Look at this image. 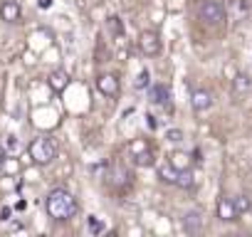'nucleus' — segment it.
Segmentation results:
<instances>
[{
  "instance_id": "f3484780",
  "label": "nucleus",
  "mask_w": 252,
  "mask_h": 237,
  "mask_svg": "<svg viewBox=\"0 0 252 237\" xmlns=\"http://www.w3.org/2000/svg\"><path fill=\"white\" fill-rule=\"evenodd\" d=\"M149 84H151V72H149V69H141L139 77H136V82H134V87H136V89H146Z\"/></svg>"
},
{
  "instance_id": "ddd939ff",
  "label": "nucleus",
  "mask_w": 252,
  "mask_h": 237,
  "mask_svg": "<svg viewBox=\"0 0 252 237\" xmlns=\"http://www.w3.org/2000/svg\"><path fill=\"white\" fill-rule=\"evenodd\" d=\"M158 178H161L163 183H168V185H176V180H178V171H176V168H171V166L166 163V166H161V168H158Z\"/></svg>"
},
{
  "instance_id": "0eeeda50",
  "label": "nucleus",
  "mask_w": 252,
  "mask_h": 237,
  "mask_svg": "<svg viewBox=\"0 0 252 237\" xmlns=\"http://www.w3.org/2000/svg\"><path fill=\"white\" fill-rule=\"evenodd\" d=\"M20 18H23V8L15 3V0H5V3L0 5V20L3 23L15 25V23H20Z\"/></svg>"
},
{
  "instance_id": "9b49d317",
  "label": "nucleus",
  "mask_w": 252,
  "mask_h": 237,
  "mask_svg": "<svg viewBox=\"0 0 252 237\" xmlns=\"http://www.w3.org/2000/svg\"><path fill=\"white\" fill-rule=\"evenodd\" d=\"M200 227H203V215L198 210H188L183 215V230L188 235H195V232H200Z\"/></svg>"
},
{
  "instance_id": "2eb2a0df",
  "label": "nucleus",
  "mask_w": 252,
  "mask_h": 237,
  "mask_svg": "<svg viewBox=\"0 0 252 237\" xmlns=\"http://www.w3.org/2000/svg\"><path fill=\"white\" fill-rule=\"evenodd\" d=\"M134 163H136V166H141V168H144V166H146V168H149V166H154V163H156L154 151H151V148H146V151L136 153V156H134Z\"/></svg>"
},
{
  "instance_id": "7ed1b4c3",
  "label": "nucleus",
  "mask_w": 252,
  "mask_h": 237,
  "mask_svg": "<svg viewBox=\"0 0 252 237\" xmlns=\"http://www.w3.org/2000/svg\"><path fill=\"white\" fill-rule=\"evenodd\" d=\"M198 18L205 25H220L225 20V8L218 3V0H203L198 5Z\"/></svg>"
},
{
  "instance_id": "dca6fc26",
  "label": "nucleus",
  "mask_w": 252,
  "mask_h": 237,
  "mask_svg": "<svg viewBox=\"0 0 252 237\" xmlns=\"http://www.w3.org/2000/svg\"><path fill=\"white\" fill-rule=\"evenodd\" d=\"M193 183H195V178H193V171H190V168H186V171H181V173H178L176 185H181V188H190Z\"/></svg>"
},
{
  "instance_id": "1a4fd4ad",
  "label": "nucleus",
  "mask_w": 252,
  "mask_h": 237,
  "mask_svg": "<svg viewBox=\"0 0 252 237\" xmlns=\"http://www.w3.org/2000/svg\"><path fill=\"white\" fill-rule=\"evenodd\" d=\"M69 74L64 72V69H55V72H50V77H47V84H50V89L55 91V94H62L67 87H69Z\"/></svg>"
},
{
  "instance_id": "4be33fe9",
  "label": "nucleus",
  "mask_w": 252,
  "mask_h": 237,
  "mask_svg": "<svg viewBox=\"0 0 252 237\" xmlns=\"http://www.w3.org/2000/svg\"><path fill=\"white\" fill-rule=\"evenodd\" d=\"M0 168H5L8 173H18V171H20V163H18V161H13V158H5Z\"/></svg>"
},
{
  "instance_id": "f03ea898",
  "label": "nucleus",
  "mask_w": 252,
  "mask_h": 237,
  "mask_svg": "<svg viewBox=\"0 0 252 237\" xmlns=\"http://www.w3.org/2000/svg\"><path fill=\"white\" fill-rule=\"evenodd\" d=\"M28 156L35 166H50L55 158H57V146L52 144V139L47 136H37L30 141L28 146Z\"/></svg>"
},
{
  "instance_id": "aec40b11",
  "label": "nucleus",
  "mask_w": 252,
  "mask_h": 237,
  "mask_svg": "<svg viewBox=\"0 0 252 237\" xmlns=\"http://www.w3.org/2000/svg\"><path fill=\"white\" fill-rule=\"evenodd\" d=\"M163 94H168V89H166L163 84L154 87V91H151V96H154V101H156V104H166V101H168V99H163Z\"/></svg>"
},
{
  "instance_id": "5701e85b",
  "label": "nucleus",
  "mask_w": 252,
  "mask_h": 237,
  "mask_svg": "<svg viewBox=\"0 0 252 237\" xmlns=\"http://www.w3.org/2000/svg\"><path fill=\"white\" fill-rule=\"evenodd\" d=\"M37 5H40L42 10H47V8H52V0H37Z\"/></svg>"
},
{
  "instance_id": "393cba45",
  "label": "nucleus",
  "mask_w": 252,
  "mask_h": 237,
  "mask_svg": "<svg viewBox=\"0 0 252 237\" xmlns=\"http://www.w3.org/2000/svg\"><path fill=\"white\" fill-rule=\"evenodd\" d=\"M3 220H10V207H3Z\"/></svg>"
},
{
  "instance_id": "6e6552de",
  "label": "nucleus",
  "mask_w": 252,
  "mask_h": 237,
  "mask_svg": "<svg viewBox=\"0 0 252 237\" xmlns=\"http://www.w3.org/2000/svg\"><path fill=\"white\" fill-rule=\"evenodd\" d=\"M218 220L220 222H235V220H240V215H237V210H235V205H232V198H220L218 200Z\"/></svg>"
},
{
  "instance_id": "4468645a",
  "label": "nucleus",
  "mask_w": 252,
  "mask_h": 237,
  "mask_svg": "<svg viewBox=\"0 0 252 237\" xmlns=\"http://www.w3.org/2000/svg\"><path fill=\"white\" fill-rule=\"evenodd\" d=\"M232 205H235L237 215H247V212L252 210V200H250L247 195H237V198H232Z\"/></svg>"
},
{
  "instance_id": "6ab92c4d",
  "label": "nucleus",
  "mask_w": 252,
  "mask_h": 237,
  "mask_svg": "<svg viewBox=\"0 0 252 237\" xmlns=\"http://www.w3.org/2000/svg\"><path fill=\"white\" fill-rule=\"evenodd\" d=\"M146 148H149V141H146V139H136V141H131V144H129L131 156H136V153H141V151H146Z\"/></svg>"
},
{
  "instance_id": "20e7f679",
  "label": "nucleus",
  "mask_w": 252,
  "mask_h": 237,
  "mask_svg": "<svg viewBox=\"0 0 252 237\" xmlns=\"http://www.w3.org/2000/svg\"><path fill=\"white\" fill-rule=\"evenodd\" d=\"M139 47H141V52H144L146 57L161 55V37H158V32H156V30H144V32L139 35Z\"/></svg>"
},
{
  "instance_id": "a211bd4d",
  "label": "nucleus",
  "mask_w": 252,
  "mask_h": 237,
  "mask_svg": "<svg viewBox=\"0 0 252 237\" xmlns=\"http://www.w3.org/2000/svg\"><path fill=\"white\" fill-rule=\"evenodd\" d=\"M186 139V134L181 131V129H166V141H171V144H181Z\"/></svg>"
},
{
  "instance_id": "423d86ee",
  "label": "nucleus",
  "mask_w": 252,
  "mask_h": 237,
  "mask_svg": "<svg viewBox=\"0 0 252 237\" xmlns=\"http://www.w3.org/2000/svg\"><path fill=\"white\" fill-rule=\"evenodd\" d=\"M190 106H193V111L195 114H205L210 106H213V94H210V89H193V94H190Z\"/></svg>"
},
{
  "instance_id": "b1692460",
  "label": "nucleus",
  "mask_w": 252,
  "mask_h": 237,
  "mask_svg": "<svg viewBox=\"0 0 252 237\" xmlns=\"http://www.w3.org/2000/svg\"><path fill=\"white\" fill-rule=\"evenodd\" d=\"M8 158V151H5V146L3 144H0V166H3V161Z\"/></svg>"
},
{
  "instance_id": "f257e3e1",
  "label": "nucleus",
  "mask_w": 252,
  "mask_h": 237,
  "mask_svg": "<svg viewBox=\"0 0 252 237\" xmlns=\"http://www.w3.org/2000/svg\"><path fill=\"white\" fill-rule=\"evenodd\" d=\"M45 210H47V215H50L52 220L67 222V220H72V217L77 215L79 203H77V198H74L67 188H55V190H50L47 198H45Z\"/></svg>"
},
{
  "instance_id": "412c9836",
  "label": "nucleus",
  "mask_w": 252,
  "mask_h": 237,
  "mask_svg": "<svg viewBox=\"0 0 252 237\" xmlns=\"http://www.w3.org/2000/svg\"><path fill=\"white\" fill-rule=\"evenodd\" d=\"M104 230V225H101V220L96 217V215H89V232L92 235H99Z\"/></svg>"
},
{
  "instance_id": "39448f33",
  "label": "nucleus",
  "mask_w": 252,
  "mask_h": 237,
  "mask_svg": "<svg viewBox=\"0 0 252 237\" xmlns=\"http://www.w3.org/2000/svg\"><path fill=\"white\" fill-rule=\"evenodd\" d=\"M96 89H99V94H101V96H106V99L119 96V89H121L119 77H116V74H109V72L99 74V77H96Z\"/></svg>"
},
{
  "instance_id": "f8f14e48",
  "label": "nucleus",
  "mask_w": 252,
  "mask_h": 237,
  "mask_svg": "<svg viewBox=\"0 0 252 237\" xmlns=\"http://www.w3.org/2000/svg\"><path fill=\"white\" fill-rule=\"evenodd\" d=\"M250 87H252V79H250L247 74H237V77L232 79V89H235V94H237V96L247 94V91H250Z\"/></svg>"
},
{
  "instance_id": "9d476101",
  "label": "nucleus",
  "mask_w": 252,
  "mask_h": 237,
  "mask_svg": "<svg viewBox=\"0 0 252 237\" xmlns=\"http://www.w3.org/2000/svg\"><path fill=\"white\" fill-rule=\"evenodd\" d=\"M168 166L181 173V171H186V168H193V158H190V153H186V151H171Z\"/></svg>"
}]
</instances>
